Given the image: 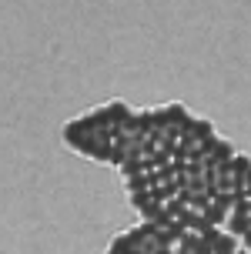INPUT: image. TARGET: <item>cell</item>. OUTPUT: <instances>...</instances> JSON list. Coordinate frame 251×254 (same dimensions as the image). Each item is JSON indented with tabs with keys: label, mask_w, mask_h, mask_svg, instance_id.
<instances>
[{
	"label": "cell",
	"mask_w": 251,
	"mask_h": 254,
	"mask_svg": "<svg viewBox=\"0 0 251 254\" xmlns=\"http://www.w3.org/2000/svg\"><path fill=\"white\" fill-rule=\"evenodd\" d=\"M191 114H188V107H181V104H164V107H154V124H158V130H161L167 140H174L181 137V130L188 127Z\"/></svg>",
	"instance_id": "cell-4"
},
{
	"label": "cell",
	"mask_w": 251,
	"mask_h": 254,
	"mask_svg": "<svg viewBox=\"0 0 251 254\" xmlns=\"http://www.w3.org/2000/svg\"><path fill=\"white\" fill-rule=\"evenodd\" d=\"M111 251L114 254H164L167 244L158 238V231H154L151 221H141L138 228H131V231H124V234L114 238Z\"/></svg>",
	"instance_id": "cell-2"
},
{
	"label": "cell",
	"mask_w": 251,
	"mask_h": 254,
	"mask_svg": "<svg viewBox=\"0 0 251 254\" xmlns=\"http://www.w3.org/2000/svg\"><path fill=\"white\" fill-rule=\"evenodd\" d=\"M111 137H114L111 130H104L90 114L64 124V144L71 151L90 157V161H100V164H107V157H111Z\"/></svg>",
	"instance_id": "cell-1"
},
{
	"label": "cell",
	"mask_w": 251,
	"mask_h": 254,
	"mask_svg": "<svg viewBox=\"0 0 251 254\" xmlns=\"http://www.w3.org/2000/svg\"><path fill=\"white\" fill-rule=\"evenodd\" d=\"M201 234H204V254H235L241 248V238L228 228H208Z\"/></svg>",
	"instance_id": "cell-5"
},
{
	"label": "cell",
	"mask_w": 251,
	"mask_h": 254,
	"mask_svg": "<svg viewBox=\"0 0 251 254\" xmlns=\"http://www.w3.org/2000/svg\"><path fill=\"white\" fill-rule=\"evenodd\" d=\"M214 137H218V134H214L211 121H204V117H191L188 127H184L181 137H177V151L184 154V157H198Z\"/></svg>",
	"instance_id": "cell-3"
},
{
	"label": "cell",
	"mask_w": 251,
	"mask_h": 254,
	"mask_svg": "<svg viewBox=\"0 0 251 254\" xmlns=\"http://www.w3.org/2000/svg\"><path fill=\"white\" fill-rule=\"evenodd\" d=\"M174 251L177 254H204V234L184 228L181 234H177V241H174Z\"/></svg>",
	"instance_id": "cell-7"
},
{
	"label": "cell",
	"mask_w": 251,
	"mask_h": 254,
	"mask_svg": "<svg viewBox=\"0 0 251 254\" xmlns=\"http://www.w3.org/2000/svg\"><path fill=\"white\" fill-rule=\"evenodd\" d=\"M131 114V107H127L124 101H111V104H100V107H94V111H90V117H94V121H97L100 127H104V130H117V124H121V121H124V117Z\"/></svg>",
	"instance_id": "cell-6"
},
{
	"label": "cell",
	"mask_w": 251,
	"mask_h": 254,
	"mask_svg": "<svg viewBox=\"0 0 251 254\" xmlns=\"http://www.w3.org/2000/svg\"><path fill=\"white\" fill-rule=\"evenodd\" d=\"M238 190H241V197H251V167L245 171V178L238 181Z\"/></svg>",
	"instance_id": "cell-8"
}]
</instances>
